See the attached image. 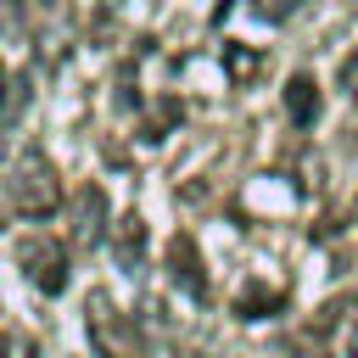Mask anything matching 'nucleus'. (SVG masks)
<instances>
[{"mask_svg": "<svg viewBox=\"0 0 358 358\" xmlns=\"http://www.w3.org/2000/svg\"><path fill=\"white\" fill-rule=\"evenodd\" d=\"M0 101H6V67H0Z\"/></svg>", "mask_w": 358, "mask_h": 358, "instance_id": "obj_14", "label": "nucleus"}, {"mask_svg": "<svg viewBox=\"0 0 358 358\" xmlns=\"http://www.w3.org/2000/svg\"><path fill=\"white\" fill-rule=\"evenodd\" d=\"M0 358H34V341L28 336H6L0 341Z\"/></svg>", "mask_w": 358, "mask_h": 358, "instance_id": "obj_10", "label": "nucleus"}, {"mask_svg": "<svg viewBox=\"0 0 358 358\" xmlns=\"http://www.w3.org/2000/svg\"><path fill=\"white\" fill-rule=\"evenodd\" d=\"M341 90H347V95L358 101V50H352V56L341 62Z\"/></svg>", "mask_w": 358, "mask_h": 358, "instance_id": "obj_12", "label": "nucleus"}, {"mask_svg": "<svg viewBox=\"0 0 358 358\" xmlns=\"http://www.w3.org/2000/svg\"><path fill=\"white\" fill-rule=\"evenodd\" d=\"M106 235H112V257H117L123 268H140V257H145V218H140V213H123Z\"/></svg>", "mask_w": 358, "mask_h": 358, "instance_id": "obj_7", "label": "nucleus"}, {"mask_svg": "<svg viewBox=\"0 0 358 358\" xmlns=\"http://www.w3.org/2000/svg\"><path fill=\"white\" fill-rule=\"evenodd\" d=\"M257 73H263V50L241 45V39H224V78L229 84H252Z\"/></svg>", "mask_w": 358, "mask_h": 358, "instance_id": "obj_9", "label": "nucleus"}, {"mask_svg": "<svg viewBox=\"0 0 358 358\" xmlns=\"http://www.w3.org/2000/svg\"><path fill=\"white\" fill-rule=\"evenodd\" d=\"M84 324H90V341H95V358H134V324L129 313H117L101 291L90 296L84 308Z\"/></svg>", "mask_w": 358, "mask_h": 358, "instance_id": "obj_3", "label": "nucleus"}, {"mask_svg": "<svg viewBox=\"0 0 358 358\" xmlns=\"http://www.w3.org/2000/svg\"><path fill=\"white\" fill-rule=\"evenodd\" d=\"M17 268H22L45 296H62V291H67V246L50 241V235H22V241H17Z\"/></svg>", "mask_w": 358, "mask_h": 358, "instance_id": "obj_2", "label": "nucleus"}, {"mask_svg": "<svg viewBox=\"0 0 358 358\" xmlns=\"http://www.w3.org/2000/svg\"><path fill=\"white\" fill-rule=\"evenodd\" d=\"M168 274H173V285L190 296V302H207V268H201V252H196V235H173L168 241Z\"/></svg>", "mask_w": 358, "mask_h": 358, "instance_id": "obj_4", "label": "nucleus"}, {"mask_svg": "<svg viewBox=\"0 0 358 358\" xmlns=\"http://www.w3.org/2000/svg\"><path fill=\"white\" fill-rule=\"evenodd\" d=\"M285 117L296 129H313V117H319V84H313V73H291L285 78Z\"/></svg>", "mask_w": 358, "mask_h": 358, "instance_id": "obj_6", "label": "nucleus"}, {"mask_svg": "<svg viewBox=\"0 0 358 358\" xmlns=\"http://www.w3.org/2000/svg\"><path fill=\"white\" fill-rule=\"evenodd\" d=\"M341 358H358V319L341 330Z\"/></svg>", "mask_w": 358, "mask_h": 358, "instance_id": "obj_13", "label": "nucleus"}, {"mask_svg": "<svg viewBox=\"0 0 358 358\" xmlns=\"http://www.w3.org/2000/svg\"><path fill=\"white\" fill-rule=\"evenodd\" d=\"M6 190H11V207L22 218L62 213V179H56V168H50L45 151H17L11 168H6Z\"/></svg>", "mask_w": 358, "mask_h": 358, "instance_id": "obj_1", "label": "nucleus"}, {"mask_svg": "<svg viewBox=\"0 0 358 358\" xmlns=\"http://www.w3.org/2000/svg\"><path fill=\"white\" fill-rule=\"evenodd\" d=\"M280 308H285V285L252 280V285L235 296V313H241V319H268V313H280Z\"/></svg>", "mask_w": 358, "mask_h": 358, "instance_id": "obj_8", "label": "nucleus"}, {"mask_svg": "<svg viewBox=\"0 0 358 358\" xmlns=\"http://www.w3.org/2000/svg\"><path fill=\"white\" fill-rule=\"evenodd\" d=\"M106 229H112V224H106V196H101L95 185H84V190L73 196V241H78V246H95Z\"/></svg>", "mask_w": 358, "mask_h": 358, "instance_id": "obj_5", "label": "nucleus"}, {"mask_svg": "<svg viewBox=\"0 0 358 358\" xmlns=\"http://www.w3.org/2000/svg\"><path fill=\"white\" fill-rule=\"evenodd\" d=\"M296 6H302V0H263V6H257V11H263V17H268V22H285V17H291V11H296Z\"/></svg>", "mask_w": 358, "mask_h": 358, "instance_id": "obj_11", "label": "nucleus"}]
</instances>
